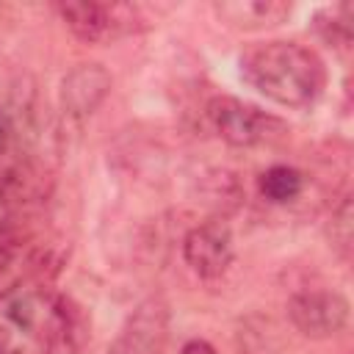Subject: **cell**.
<instances>
[{
  "label": "cell",
  "mask_w": 354,
  "mask_h": 354,
  "mask_svg": "<svg viewBox=\"0 0 354 354\" xmlns=\"http://www.w3.org/2000/svg\"><path fill=\"white\" fill-rule=\"evenodd\" d=\"M241 77L263 97L288 108L313 105L326 83L321 58L296 41H260L246 47L241 55Z\"/></svg>",
  "instance_id": "1"
},
{
  "label": "cell",
  "mask_w": 354,
  "mask_h": 354,
  "mask_svg": "<svg viewBox=\"0 0 354 354\" xmlns=\"http://www.w3.org/2000/svg\"><path fill=\"white\" fill-rule=\"evenodd\" d=\"M207 116L216 127V133L232 144V147H252L274 136V130H282V124L257 111L254 105H246L235 97H216L207 105Z\"/></svg>",
  "instance_id": "2"
},
{
  "label": "cell",
  "mask_w": 354,
  "mask_h": 354,
  "mask_svg": "<svg viewBox=\"0 0 354 354\" xmlns=\"http://www.w3.org/2000/svg\"><path fill=\"white\" fill-rule=\"evenodd\" d=\"M166 337H169V304L160 296H149L130 313L116 340L111 343L108 354H160Z\"/></svg>",
  "instance_id": "3"
},
{
  "label": "cell",
  "mask_w": 354,
  "mask_h": 354,
  "mask_svg": "<svg viewBox=\"0 0 354 354\" xmlns=\"http://www.w3.org/2000/svg\"><path fill=\"white\" fill-rule=\"evenodd\" d=\"M288 315L307 337H332L348 324V301L337 290H301L290 296Z\"/></svg>",
  "instance_id": "4"
},
{
  "label": "cell",
  "mask_w": 354,
  "mask_h": 354,
  "mask_svg": "<svg viewBox=\"0 0 354 354\" xmlns=\"http://www.w3.org/2000/svg\"><path fill=\"white\" fill-rule=\"evenodd\" d=\"M183 257L188 268L205 279L221 277L232 260V232L224 221H205L194 227L183 241Z\"/></svg>",
  "instance_id": "5"
},
{
  "label": "cell",
  "mask_w": 354,
  "mask_h": 354,
  "mask_svg": "<svg viewBox=\"0 0 354 354\" xmlns=\"http://www.w3.org/2000/svg\"><path fill=\"white\" fill-rule=\"evenodd\" d=\"M111 91V75L100 64L75 66L61 83V108L69 116H88Z\"/></svg>",
  "instance_id": "6"
},
{
  "label": "cell",
  "mask_w": 354,
  "mask_h": 354,
  "mask_svg": "<svg viewBox=\"0 0 354 354\" xmlns=\"http://www.w3.org/2000/svg\"><path fill=\"white\" fill-rule=\"evenodd\" d=\"M58 14L72 28V33L80 36L83 41H105V39L116 36L119 28L124 25L116 17L119 14V6H102V3H91V0L61 3L58 6Z\"/></svg>",
  "instance_id": "7"
},
{
  "label": "cell",
  "mask_w": 354,
  "mask_h": 354,
  "mask_svg": "<svg viewBox=\"0 0 354 354\" xmlns=\"http://www.w3.org/2000/svg\"><path fill=\"white\" fill-rule=\"evenodd\" d=\"M218 17L235 28H268L282 22L290 14V3L279 0H235V3H218Z\"/></svg>",
  "instance_id": "8"
},
{
  "label": "cell",
  "mask_w": 354,
  "mask_h": 354,
  "mask_svg": "<svg viewBox=\"0 0 354 354\" xmlns=\"http://www.w3.org/2000/svg\"><path fill=\"white\" fill-rule=\"evenodd\" d=\"M50 310H53V324H55V329H58L64 346H66L72 354H80L83 346L88 343V335H91V332H88L91 324H88V318H86L83 307L75 304L72 299L61 296V299H55V304H53Z\"/></svg>",
  "instance_id": "9"
},
{
  "label": "cell",
  "mask_w": 354,
  "mask_h": 354,
  "mask_svg": "<svg viewBox=\"0 0 354 354\" xmlns=\"http://www.w3.org/2000/svg\"><path fill=\"white\" fill-rule=\"evenodd\" d=\"M260 194L274 205H285L301 194V174L293 166H271L260 174Z\"/></svg>",
  "instance_id": "10"
},
{
  "label": "cell",
  "mask_w": 354,
  "mask_h": 354,
  "mask_svg": "<svg viewBox=\"0 0 354 354\" xmlns=\"http://www.w3.org/2000/svg\"><path fill=\"white\" fill-rule=\"evenodd\" d=\"M332 243L343 254L351 249V199H343V205L332 213Z\"/></svg>",
  "instance_id": "11"
},
{
  "label": "cell",
  "mask_w": 354,
  "mask_h": 354,
  "mask_svg": "<svg viewBox=\"0 0 354 354\" xmlns=\"http://www.w3.org/2000/svg\"><path fill=\"white\" fill-rule=\"evenodd\" d=\"M180 354H216V348L207 343V340H188L183 348H180Z\"/></svg>",
  "instance_id": "12"
},
{
  "label": "cell",
  "mask_w": 354,
  "mask_h": 354,
  "mask_svg": "<svg viewBox=\"0 0 354 354\" xmlns=\"http://www.w3.org/2000/svg\"><path fill=\"white\" fill-rule=\"evenodd\" d=\"M0 354H17V343L8 329H0Z\"/></svg>",
  "instance_id": "13"
},
{
  "label": "cell",
  "mask_w": 354,
  "mask_h": 354,
  "mask_svg": "<svg viewBox=\"0 0 354 354\" xmlns=\"http://www.w3.org/2000/svg\"><path fill=\"white\" fill-rule=\"evenodd\" d=\"M8 138H11V119L0 111V149H6Z\"/></svg>",
  "instance_id": "14"
},
{
  "label": "cell",
  "mask_w": 354,
  "mask_h": 354,
  "mask_svg": "<svg viewBox=\"0 0 354 354\" xmlns=\"http://www.w3.org/2000/svg\"><path fill=\"white\" fill-rule=\"evenodd\" d=\"M8 210H11V199H8V194L0 188V227H3L6 218H8Z\"/></svg>",
  "instance_id": "15"
}]
</instances>
